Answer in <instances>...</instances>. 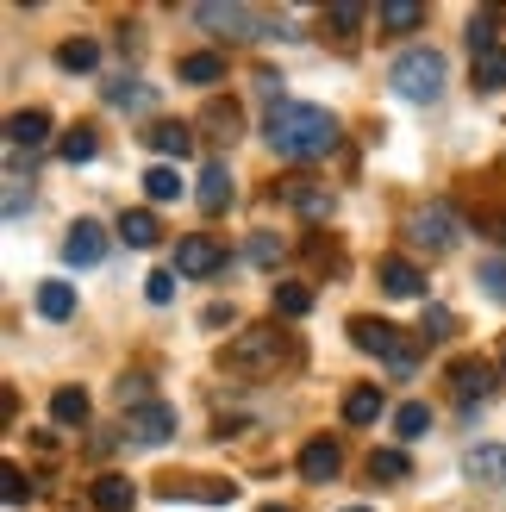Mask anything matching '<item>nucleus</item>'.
<instances>
[{"instance_id": "obj_28", "label": "nucleus", "mask_w": 506, "mask_h": 512, "mask_svg": "<svg viewBox=\"0 0 506 512\" xmlns=\"http://www.w3.org/2000/svg\"><path fill=\"white\" fill-rule=\"evenodd\" d=\"M200 25H213V32H250V13L244 7H194Z\"/></svg>"}, {"instance_id": "obj_20", "label": "nucleus", "mask_w": 506, "mask_h": 512, "mask_svg": "<svg viewBox=\"0 0 506 512\" xmlns=\"http://www.w3.org/2000/svg\"><path fill=\"white\" fill-rule=\"evenodd\" d=\"M375 19H382V32H419L425 7H419V0H382V13H375Z\"/></svg>"}, {"instance_id": "obj_4", "label": "nucleus", "mask_w": 506, "mask_h": 512, "mask_svg": "<svg viewBox=\"0 0 506 512\" xmlns=\"http://www.w3.org/2000/svg\"><path fill=\"white\" fill-rule=\"evenodd\" d=\"M232 375H269V369H282V331H269V325H250L244 338L225 344L219 356Z\"/></svg>"}, {"instance_id": "obj_30", "label": "nucleus", "mask_w": 506, "mask_h": 512, "mask_svg": "<svg viewBox=\"0 0 506 512\" xmlns=\"http://www.w3.org/2000/svg\"><path fill=\"white\" fill-rule=\"evenodd\" d=\"M57 63H63V69H82V75H88V69L100 63V44H94V38H69V44L57 50Z\"/></svg>"}, {"instance_id": "obj_33", "label": "nucleus", "mask_w": 506, "mask_h": 512, "mask_svg": "<svg viewBox=\"0 0 506 512\" xmlns=\"http://www.w3.org/2000/svg\"><path fill=\"white\" fill-rule=\"evenodd\" d=\"M425 425H432V406H419V400H407V406L394 413V431H400V438H425Z\"/></svg>"}, {"instance_id": "obj_38", "label": "nucleus", "mask_w": 506, "mask_h": 512, "mask_svg": "<svg viewBox=\"0 0 506 512\" xmlns=\"http://www.w3.org/2000/svg\"><path fill=\"white\" fill-rule=\"evenodd\" d=\"M469 44H475V50L500 44V38H494V13H475V19H469Z\"/></svg>"}, {"instance_id": "obj_22", "label": "nucleus", "mask_w": 506, "mask_h": 512, "mask_svg": "<svg viewBox=\"0 0 506 512\" xmlns=\"http://www.w3.org/2000/svg\"><path fill=\"white\" fill-rule=\"evenodd\" d=\"M182 82H194V88L225 82V57H213V50H194V57H182Z\"/></svg>"}, {"instance_id": "obj_19", "label": "nucleus", "mask_w": 506, "mask_h": 512, "mask_svg": "<svg viewBox=\"0 0 506 512\" xmlns=\"http://www.w3.org/2000/svg\"><path fill=\"white\" fill-rule=\"evenodd\" d=\"M88 494H94V512H132V481L125 475H100Z\"/></svg>"}, {"instance_id": "obj_32", "label": "nucleus", "mask_w": 506, "mask_h": 512, "mask_svg": "<svg viewBox=\"0 0 506 512\" xmlns=\"http://www.w3.org/2000/svg\"><path fill=\"white\" fill-rule=\"evenodd\" d=\"M144 194L157 200V207H163V200H182V175H175V169H163V163H157V169L144 175Z\"/></svg>"}, {"instance_id": "obj_23", "label": "nucleus", "mask_w": 506, "mask_h": 512, "mask_svg": "<svg viewBox=\"0 0 506 512\" xmlns=\"http://www.w3.org/2000/svg\"><path fill=\"white\" fill-rule=\"evenodd\" d=\"M38 313L44 319H69L75 313V288L69 281H38Z\"/></svg>"}, {"instance_id": "obj_44", "label": "nucleus", "mask_w": 506, "mask_h": 512, "mask_svg": "<svg viewBox=\"0 0 506 512\" xmlns=\"http://www.w3.org/2000/svg\"><path fill=\"white\" fill-rule=\"evenodd\" d=\"M344 512H369V506H344Z\"/></svg>"}, {"instance_id": "obj_9", "label": "nucleus", "mask_w": 506, "mask_h": 512, "mask_svg": "<svg viewBox=\"0 0 506 512\" xmlns=\"http://www.w3.org/2000/svg\"><path fill=\"white\" fill-rule=\"evenodd\" d=\"M375 281H382V294H394V300H419L425 294V275L407 263V256H382V263H375Z\"/></svg>"}, {"instance_id": "obj_35", "label": "nucleus", "mask_w": 506, "mask_h": 512, "mask_svg": "<svg viewBox=\"0 0 506 512\" xmlns=\"http://www.w3.org/2000/svg\"><path fill=\"white\" fill-rule=\"evenodd\" d=\"M107 100L113 107H150V88L132 82V75H119V82H107Z\"/></svg>"}, {"instance_id": "obj_43", "label": "nucleus", "mask_w": 506, "mask_h": 512, "mask_svg": "<svg viewBox=\"0 0 506 512\" xmlns=\"http://www.w3.org/2000/svg\"><path fill=\"white\" fill-rule=\"evenodd\" d=\"M263 512H288V506H263Z\"/></svg>"}, {"instance_id": "obj_3", "label": "nucleus", "mask_w": 506, "mask_h": 512, "mask_svg": "<svg viewBox=\"0 0 506 512\" xmlns=\"http://www.w3.org/2000/svg\"><path fill=\"white\" fill-rule=\"evenodd\" d=\"M388 88L400 100H438V88H444V57H438V50H407V57H394Z\"/></svg>"}, {"instance_id": "obj_34", "label": "nucleus", "mask_w": 506, "mask_h": 512, "mask_svg": "<svg viewBox=\"0 0 506 512\" xmlns=\"http://www.w3.org/2000/svg\"><path fill=\"white\" fill-rule=\"evenodd\" d=\"M200 132H219V138H238V107H225V100H213L207 113H200Z\"/></svg>"}, {"instance_id": "obj_1", "label": "nucleus", "mask_w": 506, "mask_h": 512, "mask_svg": "<svg viewBox=\"0 0 506 512\" xmlns=\"http://www.w3.org/2000/svg\"><path fill=\"white\" fill-rule=\"evenodd\" d=\"M263 138L275 144V157L288 163H319L338 150V119L325 107H307V100H275L263 119Z\"/></svg>"}, {"instance_id": "obj_18", "label": "nucleus", "mask_w": 506, "mask_h": 512, "mask_svg": "<svg viewBox=\"0 0 506 512\" xmlns=\"http://www.w3.org/2000/svg\"><path fill=\"white\" fill-rule=\"evenodd\" d=\"M150 150H157V157H188V150H194V125H175V119L150 125Z\"/></svg>"}, {"instance_id": "obj_25", "label": "nucleus", "mask_w": 506, "mask_h": 512, "mask_svg": "<svg viewBox=\"0 0 506 512\" xmlns=\"http://www.w3.org/2000/svg\"><path fill=\"white\" fill-rule=\"evenodd\" d=\"M163 494H169V500H182V494H188V500H213V506H225L238 488H225V481H169Z\"/></svg>"}, {"instance_id": "obj_5", "label": "nucleus", "mask_w": 506, "mask_h": 512, "mask_svg": "<svg viewBox=\"0 0 506 512\" xmlns=\"http://www.w3.org/2000/svg\"><path fill=\"white\" fill-rule=\"evenodd\" d=\"M407 244H413V250H432V256H444L450 244H457V213H450L444 200H432V207L407 213Z\"/></svg>"}, {"instance_id": "obj_15", "label": "nucleus", "mask_w": 506, "mask_h": 512, "mask_svg": "<svg viewBox=\"0 0 506 512\" xmlns=\"http://www.w3.org/2000/svg\"><path fill=\"white\" fill-rule=\"evenodd\" d=\"M469 82H475V94H494V88H506V44L475 50V69H469Z\"/></svg>"}, {"instance_id": "obj_40", "label": "nucleus", "mask_w": 506, "mask_h": 512, "mask_svg": "<svg viewBox=\"0 0 506 512\" xmlns=\"http://www.w3.org/2000/svg\"><path fill=\"white\" fill-rule=\"evenodd\" d=\"M250 256H257V263H275V256H282V244H275L269 232H257V238H250Z\"/></svg>"}, {"instance_id": "obj_29", "label": "nucleus", "mask_w": 506, "mask_h": 512, "mask_svg": "<svg viewBox=\"0 0 506 512\" xmlns=\"http://www.w3.org/2000/svg\"><path fill=\"white\" fill-rule=\"evenodd\" d=\"M275 313H288V319H307V313H313V294L300 288V281H282V288H275Z\"/></svg>"}, {"instance_id": "obj_36", "label": "nucleus", "mask_w": 506, "mask_h": 512, "mask_svg": "<svg viewBox=\"0 0 506 512\" xmlns=\"http://www.w3.org/2000/svg\"><path fill=\"white\" fill-rule=\"evenodd\" d=\"M325 25H338V32H357V25H363V7H357V0H338V7L325 13Z\"/></svg>"}, {"instance_id": "obj_17", "label": "nucleus", "mask_w": 506, "mask_h": 512, "mask_svg": "<svg viewBox=\"0 0 506 512\" xmlns=\"http://www.w3.org/2000/svg\"><path fill=\"white\" fill-rule=\"evenodd\" d=\"M282 200H288L294 213H307V219H325V213H332V188H319V182H288Z\"/></svg>"}, {"instance_id": "obj_41", "label": "nucleus", "mask_w": 506, "mask_h": 512, "mask_svg": "<svg viewBox=\"0 0 506 512\" xmlns=\"http://www.w3.org/2000/svg\"><path fill=\"white\" fill-rule=\"evenodd\" d=\"M475 225H482L488 238H500V244H506V213H475Z\"/></svg>"}, {"instance_id": "obj_24", "label": "nucleus", "mask_w": 506, "mask_h": 512, "mask_svg": "<svg viewBox=\"0 0 506 512\" xmlns=\"http://www.w3.org/2000/svg\"><path fill=\"white\" fill-rule=\"evenodd\" d=\"M50 419L57 425H88V394L82 388H57L50 394Z\"/></svg>"}, {"instance_id": "obj_11", "label": "nucleus", "mask_w": 506, "mask_h": 512, "mask_svg": "<svg viewBox=\"0 0 506 512\" xmlns=\"http://www.w3.org/2000/svg\"><path fill=\"white\" fill-rule=\"evenodd\" d=\"M338 469H344V450L332 438H307V444H300V475H307V481H332Z\"/></svg>"}, {"instance_id": "obj_14", "label": "nucleus", "mask_w": 506, "mask_h": 512, "mask_svg": "<svg viewBox=\"0 0 506 512\" xmlns=\"http://www.w3.org/2000/svg\"><path fill=\"white\" fill-rule=\"evenodd\" d=\"M157 238H163L157 213H150V207H125V219H119V244H132V250H150Z\"/></svg>"}, {"instance_id": "obj_16", "label": "nucleus", "mask_w": 506, "mask_h": 512, "mask_svg": "<svg viewBox=\"0 0 506 512\" xmlns=\"http://www.w3.org/2000/svg\"><path fill=\"white\" fill-rule=\"evenodd\" d=\"M44 138H50V113L32 107V113H13V119H7V144H13V150H38Z\"/></svg>"}, {"instance_id": "obj_39", "label": "nucleus", "mask_w": 506, "mask_h": 512, "mask_svg": "<svg viewBox=\"0 0 506 512\" xmlns=\"http://www.w3.org/2000/svg\"><path fill=\"white\" fill-rule=\"evenodd\" d=\"M25 500H32V481H25V475L7 463V506H25Z\"/></svg>"}, {"instance_id": "obj_31", "label": "nucleus", "mask_w": 506, "mask_h": 512, "mask_svg": "<svg viewBox=\"0 0 506 512\" xmlns=\"http://www.w3.org/2000/svg\"><path fill=\"white\" fill-rule=\"evenodd\" d=\"M475 288H482L488 300H500V306H506V256H488V263L475 269Z\"/></svg>"}, {"instance_id": "obj_6", "label": "nucleus", "mask_w": 506, "mask_h": 512, "mask_svg": "<svg viewBox=\"0 0 506 512\" xmlns=\"http://www.w3.org/2000/svg\"><path fill=\"white\" fill-rule=\"evenodd\" d=\"M125 438H132V444H144V450H157V444H169V438H175V413H169L163 400L125 406Z\"/></svg>"}, {"instance_id": "obj_8", "label": "nucleus", "mask_w": 506, "mask_h": 512, "mask_svg": "<svg viewBox=\"0 0 506 512\" xmlns=\"http://www.w3.org/2000/svg\"><path fill=\"white\" fill-rule=\"evenodd\" d=\"M494 363H482V356H457L450 363V388H457V400L463 406H475V400H488V388H494Z\"/></svg>"}, {"instance_id": "obj_10", "label": "nucleus", "mask_w": 506, "mask_h": 512, "mask_svg": "<svg viewBox=\"0 0 506 512\" xmlns=\"http://www.w3.org/2000/svg\"><path fill=\"white\" fill-rule=\"evenodd\" d=\"M63 256H69L75 269H94L100 256H107V232H100L94 219H75V225H69V244H63Z\"/></svg>"}, {"instance_id": "obj_45", "label": "nucleus", "mask_w": 506, "mask_h": 512, "mask_svg": "<svg viewBox=\"0 0 506 512\" xmlns=\"http://www.w3.org/2000/svg\"><path fill=\"white\" fill-rule=\"evenodd\" d=\"M500 375H506V356H500Z\"/></svg>"}, {"instance_id": "obj_21", "label": "nucleus", "mask_w": 506, "mask_h": 512, "mask_svg": "<svg viewBox=\"0 0 506 512\" xmlns=\"http://www.w3.org/2000/svg\"><path fill=\"white\" fill-rule=\"evenodd\" d=\"M382 419V388H350L344 394V425H375Z\"/></svg>"}, {"instance_id": "obj_42", "label": "nucleus", "mask_w": 506, "mask_h": 512, "mask_svg": "<svg viewBox=\"0 0 506 512\" xmlns=\"http://www.w3.org/2000/svg\"><path fill=\"white\" fill-rule=\"evenodd\" d=\"M450 325H457V319H450L444 306H425V331H450Z\"/></svg>"}, {"instance_id": "obj_7", "label": "nucleus", "mask_w": 506, "mask_h": 512, "mask_svg": "<svg viewBox=\"0 0 506 512\" xmlns=\"http://www.w3.org/2000/svg\"><path fill=\"white\" fill-rule=\"evenodd\" d=\"M175 269L194 275V281H207L225 269V244L219 238H175Z\"/></svg>"}, {"instance_id": "obj_27", "label": "nucleus", "mask_w": 506, "mask_h": 512, "mask_svg": "<svg viewBox=\"0 0 506 512\" xmlns=\"http://www.w3.org/2000/svg\"><path fill=\"white\" fill-rule=\"evenodd\" d=\"M413 463H407V450H375L369 456V481H407Z\"/></svg>"}, {"instance_id": "obj_12", "label": "nucleus", "mask_w": 506, "mask_h": 512, "mask_svg": "<svg viewBox=\"0 0 506 512\" xmlns=\"http://www.w3.org/2000/svg\"><path fill=\"white\" fill-rule=\"evenodd\" d=\"M463 475L482 481V488H506V450H500V444H475V450L463 456Z\"/></svg>"}, {"instance_id": "obj_13", "label": "nucleus", "mask_w": 506, "mask_h": 512, "mask_svg": "<svg viewBox=\"0 0 506 512\" xmlns=\"http://www.w3.org/2000/svg\"><path fill=\"white\" fill-rule=\"evenodd\" d=\"M200 207H207V213H225V207H232V169H225L219 157L207 163V169H200Z\"/></svg>"}, {"instance_id": "obj_37", "label": "nucleus", "mask_w": 506, "mask_h": 512, "mask_svg": "<svg viewBox=\"0 0 506 512\" xmlns=\"http://www.w3.org/2000/svg\"><path fill=\"white\" fill-rule=\"evenodd\" d=\"M144 294L157 300V306H169V300H175V269H157V275L144 281Z\"/></svg>"}, {"instance_id": "obj_26", "label": "nucleus", "mask_w": 506, "mask_h": 512, "mask_svg": "<svg viewBox=\"0 0 506 512\" xmlns=\"http://www.w3.org/2000/svg\"><path fill=\"white\" fill-rule=\"evenodd\" d=\"M57 150H63V163H94L100 157V132H94V125H75Z\"/></svg>"}, {"instance_id": "obj_2", "label": "nucleus", "mask_w": 506, "mask_h": 512, "mask_svg": "<svg viewBox=\"0 0 506 512\" xmlns=\"http://www.w3.org/2000/svg\"><path fill=\"white\" fill-rule=\"evenodd\" d=\"M350 338H357V350H363V356H382V363H388V369H400V375L419 363V344H413L400 325H388V319L357 313V319H350Z\"/></svg>"}]
</instances>
